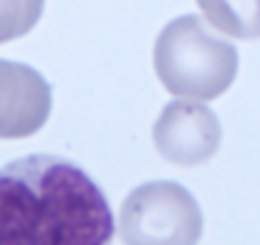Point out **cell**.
<instances>
[{"label":"cell","instance_id":"cell-4","mask_svg":"<svg viewBox=\"0 0 260 245\" xmlns=\"http://www.w3.org/2000/svg\"><path fill=\"white\" fill-rule=\"evenodd\" d=\"M152 139L167 162L194 167L205 164L220 149L222 127L210 106L174 99L162 109L152 129Z\"/></svg>","mask_w":260,"mask_h":245},{"label":"cell","instance_id":"cell-1","mask_svg":"<svg viewBox=\"0 0 260 245\" xmlns=\"http://www.w3.org/2000/svg\"><path fill=\"white\" fill-rule=\"evenodd\" d=\"M106 195L71 160L28 155L0 167V245H111Z\"/></svg>","mask_w":260,"mask_h":245},{"label":"cell","instance_id":"cell-2","mask_svg":"<svg viewBox=\"0 0 260 245\" xmlns=\"http://www.w3.org/2000/svg\"><path fill=\"white\" fill-rule=\"evenodd\" d=\"M238 66V48L197 15L170 20L154 43V71L162 86L182 99H217L235 81Z\"/></svg>","mask_w":260,"mask_h":245},{"label":"cell","instance_id":"cell-7","mask_svg":"<svg viewBox=\"0 0 260 245\" xmlns=\"http://www.w3.org/2000/svg\"><path fill=\"white\" fill-rule=\"evenodd\" d=\"M46 0H0V43L15 41L36 28Z\"/></svg>","mask_w":260,"mask_h":245},{"label":"cell","instance_id":"cell-3","mask_svg":"<svg viewBox=\"0 0 260 245\" xmlns=\"http://www.w3.org/2000/svg\"><path fill=\"white\" fill-rule=\"evenodd\" d=\"M119 235L124 245H197L202 210L194 195L172 179L144 182L121 205Z\"/></svg>","mask_w":260,"mask_h":245},{"label":"cell","instance_id":"cell-5","mask_svg":"<svg viewBox=\"0 0 260 245\" xmlns=\"http://www.w3.org/2000/svg\"><path fill=\"white\" fill-rule=\"evenodd\" d=\"M51 116V83L36 69L0 58V139H25Z\"/></svg>","mask_w":260,"mask_h":245},{"label":"cell","instance_id":"cell-6","mask_svg":"<svg viewBox=\"0 0 260 245\" xmlns=\"http://www.w3.org/2000/svg\"><path fill=\"white\" fill-rule=\"evenodd\" d=\"M207 23L240 41L260 38V0H197Z\"/></svg>","mask_w":260,"mask_h":245}]
</instances>
